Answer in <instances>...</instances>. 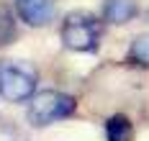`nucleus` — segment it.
<instances>
[{"label": "nucleus", "mask_w": 149, "mask_h": 141, "mask_svg": "<svg viewBox=\"0 0 149 141\" xmlns=\"http://www.w3.org/2000/svg\"><path fill=\"white\" fill-rule=\"evenodd\" d=\"M13 36H15L13 18L8 16V10H0V44H8Z\"/></svg>", "instance_id": "6e6552de"}, {"label": "nucleus", "mask_w": 149, "mask_h": 141, "mask_svg": "<svg viewBox=\"0 0 149 141\" xmlns=\"http://www.w3.org/2000/svg\"><path fill=\"white\" fill-rule=\"evenodd\" d=\"M39 72L23 59H3L0 62V97L8 103H26L36 95Z\"/></svg>", "instance_id": "f257e3e1"}, {"label": "nucleus", "mask_w": 149, "mask_h": 141, "mask_svg": "<svg viewBox=\"0 0 149 141\" xmlns=\"http://www.w3.org/2000/svg\"><path fill=\"white\" fill-rule=\"evenodd\" d=\"M74 110H77V100L67 93H59V90H41L36 93L29 100V123L31 126H52L54 121H62V118H70Z\"/></svg>", "instance_id": "7ed1b4c3"}, {"label": "nucleus", "mask_w": 149, "mask_h": 141, "mask_svg": "<svg viewBox=\"0 0 149 141\" xmlns=\"http://www.w3.org/2000/svg\"><path fill=\"white\" fill-rule=\"evenodd\" d=\"M59 39L70 51H95L100 44V21L88 10H72L62 21Z\"/></svg>", "instance_id": "f03ea898"}, {"label": "nucleus", "mask_w": 149, "mask_h": 141, "mask_svg": "<svg viewBox=\"0 0 149 141\" xmlns=\"http://www.w3.org/2000/svg\"><path fill=\"white\" fill-rule=\"evenodd\" d=\"M15 13L23 23H29L33 28H41L46 23L54 21L57 13V3L54 0H13Z\"/></svg>", "instance_id": "20e7f679"}, {"label": "nucleus", "mask_w": 149, "mask_h": 141, "mask_svg": "<svg viewBox=\"0 0 149 141\" xmlns=\"http://www.w3.org/2000/svg\"><path fill=\"white\" fill-rule=\"evenodd\" d=\"M129 62L139 67H149V33H139L129 46Z\"/></svg>", "instance_id": "0eeeda50"}, {"label": "nucleus", "mask_w": 149, "mask_h": 141, "mask_svg": "<svg viewBox=\"0 0 149 141\" xmlns=\"http://www.w3.org/2000/svg\"><path fill=\"white\" fill-rule=\"evenodd\" d=\"M139 5L136 0H103V21L108 23H129L131 18H136Z\"/></svg>", "instance_id": "39448f33"}, {"label": "nucleus", "mask_w": 149, "mask_h": 141, "mask_svg": "<svg viewBox=\"0 0 149 141\" xmlns=\"http://www.w3.org/2000/svg\"><path fill=\"white\" fill-rule=\"evenodd\" d=\"M105 139L108 141H134V126L126 115H111L105 121Z\"/></svg>", "instance_id": "423d86ee"}]
</instances>
